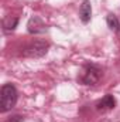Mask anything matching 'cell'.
<instances>
[{"mask_svg": "<svg viewBox=\"0 0 120 122\" xmlns=\"http://www.w3.org/2000/svg\"><path fill=\"white\" fill-rule=\"evenodd\" d=\"M50 50V43L45 41V40H35L30 44H27L21 54L23 57H27V58H40V57H44Z\"/></svg>", "mask_w": 120, "mask_h": 122, "instance_id": "cell-3", "label": "cell"}, {"mask_svg": "<svg viewBox=\"0 0 120 122\" xmlns=\"http://www.w3.org/2000/svg\"><path fill=\"white\" fill-rule=\"evenodd\" d=\"M18 98L17 88L13 84H4L0 90V112L6 114L11 111V108L16 105Z\"/></svg>", "mask_w": 120, "mask_h": 122, "instance_id": "cell-1", "label": "cell"}, {"mask_svg": "<svg viewBox=\"0 0 120 122\" xmlns=\"http://www.w3.org/2000/svg\"><path fill=\"white\" fill-rule=\"evenodd\" d=\"M102 75H103L102 67L92 64V62H86L82 67V71H81V75L78 77V81L83 85H95L99 82Z\"/></svg>", "mask_w": 120, "mask_h": 122, "instance_id": "cell-2", "label": "cell"}, {"mask_svg": "<svg viewBox=\"0 0 120 122\" xmlns=\"http://www.w3.org/2000/svg\"><path fill=\"white\" fill-rule=\"evenodd\" d=\"M17 24H18V17H11V16H9V17H6V19L3 20V31H4V33H11V31L16 30Z\"/></svg>", "mask_w": 120, "mask_h": 122, "instance_id": "cell-7", "label": "cell"}, {"mask_svg": "<svg viewBox=\"0 0 120 122\" xmlns=\"http://www.w3.org/2000/svg\"><path fill=\"white\" fill-rule=\"evenodd\" d=\"M27 31H28L30 34L37 36V34H44V33H47V31H48V27H47L45 21H44L41 17L32 16V17H30V20H28V23H27Z\"/></svg>", "mask_w": 120, "mask_h": 122, "instance_id": "cell-4", "label": "cell"}, {"mask_svg": "<svg viewBox=\"0 0 120 122\" xmlns=\"http://www.w3.org/2000/svg\"><path fill=\"white\" fill-rule=\"evenodd\" d=\"M79 19L83 24H88L92 19V4L89 0H83L79 7Z\"/></svg>", "mask_w": 120, "mask_h": 122, "instance_id": "cell-6", "label": "cell"}, {"mask_svg": "<svg viewBox=\"0 0 120 122\" xmlns=\"http://www.w3.org/2000/svg\"><path fill=\"white\" fill-rule=\"evenodd\" d=\"M23 121H24L23 115H11L10 118L6 119V122H23Z\"/></svg>", "mask_w": 120, "mask_h": 122, "instance_id": "cell-9", "label": "cell"}, {"mask_svg": "<svg viewBox=\"0 0 120 122\" xmlns=\"http://www.w3.org/2000/svg\"><path fill=\"white\" fill-rule=\"evenodd\" d=\"M106 24H107V27L110 29L112 31H115V33H120V21L119 19L115 16V14H107V17H106Z\"/></svg>", "mask_w": 120, "mask_h": 122, "instance_id": "cell-8", "label": "cell"}, {"mask_svg": "<svg viewBox=\"0 0 120 122\" xmlns=\"http://www.w3.org/2000/svg\"><path fill=\"white\" fill-rule=\"evenodd\" d=\"M116 107V99L112 94H106L103 98H100L96 104H95V108L96 111L99 112H107V111H112L113 108Z\"/></svg>", "mask_w": 120, "mask_h": 122, "instance_id": "cell-5", "label": "cell"}]
</instances>
